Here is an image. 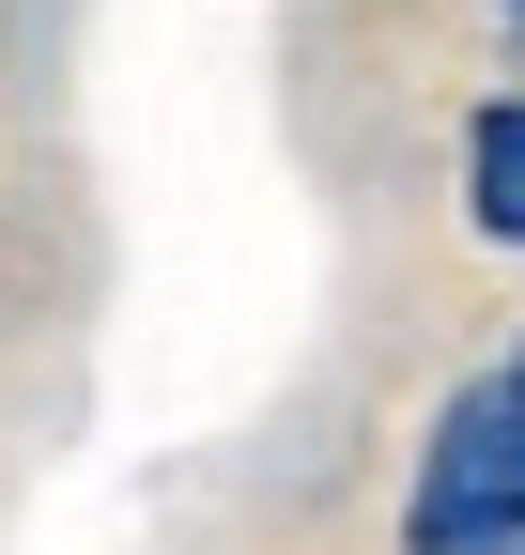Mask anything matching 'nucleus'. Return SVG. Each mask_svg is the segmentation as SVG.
I'll list each match as a JSON object with an SVG mask.
<instances>
[{"mask_svg":"<svg viewBox=\"0 0 525 555\" xmlns=\"http://www.w3.org/2000/svg\"><path fill=\"white\" fill-rule=\"evenodd\" d=\"M464 217H479L495 247H525V93H495V108L464 124Z\"/></svg>","mask_w":525,"mask_h":555,"instance_id":"1","label":"nucleus"},{"mask_svg":"<svg viewBox=\"0 0 525 555\" xmlns=\"http://www.w3.org/2000/svg\"><path fill=\"white\" fill-rule=\"evenodd\" d=\"M510 16H525V0H510Z\"/></svg>","mask_w":525,"mask_h":555,"instance_id":"3","label":"nucleus"},{"mask_svg":"<svg viewBox=\"0 0 525 555\" xmlns=\"http://www.w3.org/2000/svg\"><path fill=\"white\" fill-rule=\"evenodd\" d=\"M510 401H525V356H510Z\"/></svg>","mask_w":525,"mask_h":555,"instance_id":"2","label":"nucleus"}]
</instances>
